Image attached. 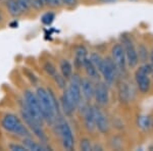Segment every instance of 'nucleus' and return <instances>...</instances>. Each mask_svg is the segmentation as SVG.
<instances>
[{
	"instance_id": "1",
	"label": "nucleus",
	"mask_w": 153,
	"mask_h": 151,
	"mask_svg": "<svg viewBox=\"0 0 153 151\" xmlns=\"http://www.w3.org/2000/svg\"><path fill=\"white\" fill-rule=\"evenodd\" d=\"M1 127L6 132L18 135L22 138L32 137L31 131L29 130V128L25 126L21 118L13 113H7L3 116L1 121Z\"/></svg>"
},
{
	"instance_id": "2",
	"label": "nucleus",
	"mask_w": 153,
	"mask_h": 151,
	"mask_svg": "<svg viewBox=\"0 0 153 151\" xmlns=\"http://www.w3.org/2000/svg\"><path fill=\"white\" fill-rule=\"evenodd\" d=\"M36 95L40 102L42 113H43L45 122L53 125L56 122V111L48 91L42 87H39L36 91Z\"/></svg>"
},
{
	"instance_id": "3",
	"label": "nucleus",
	"mask_w": 153,
	"mask_h": 151,
	"mask_svg": "<svg viewBox=\"0 0 153 151\" xmlns=\"http://www.w3.org/2000/svg\"><path fill=\"white\" fill-rule=\"evenodd\" d=\"M24 98L25 100L22 102V106L33 116V118L36 122H38L41 126H43L44 123H45V120H44L40 102H39L36 93H34L31 90H28L25 92Z\"/></svg>"
},
{
	"instance_id": "4",
	"label": "nucleus",
	"mask_w": 153,
	"mask_h": 151,
	"mask_svg": "<svg viewBox=\"0 0 153 151\" xmlns=\"http://www.w3.org/2000/svg\"><path fill=\"white\" fill-rule=\"evenodd\" d=\"M21 115H22V118H23V121L25 122V123H26V126L31 130V132L33 133L41 142H43V143L47 142V136H46L45 132L43 131V126H41L38 122H36L33 118V116L30 115L23 106H22V108H21Z\"/></svg>"
},
{
	"instance_id": "5",
	"label": "nucleus",
	"mask_w": 153,
	"mask_h": 151,
	"mask_svg": "<svg viewBox=\"0 0 153 151\" xmlns=\"http://www.w3.org/2000/svg\"><path fill=\"white\" fill-rule=\"evenodd\" d=\"M58 134L60 136L61 144L65 150H73L75 147V137H74L73 131L65 121L61 120L58 123Z\"/></svg>"
},
{
	"instance_id": "6",
	"label": "nucleus",
	"mask_w": 153,
	"mask_h": 151,
	"mask_svg": "<svg viewBox=\"0 0 153 151\" xmlns=\"http://www.w3.org/2000/svg\"><path fill=\"white\" fill-rule=\"evenodd\" d=\"M111 59L114 62L115 66L117 68L118 74H126L127 73V58H126V53L124 46L122 44L117 43L114 44L111 48Z\"/></svg>"
},
{
	"instance_id": "7",
	"label": "nucleus",
	"mask_w": 153,
	"mask_h": 151,
	"mask_svg": "<svg viewBox=\"0 0 153 151\" xmlns=\"http://www.w3.org/2000/svg\"><path fill=\"white\" fill-rule=\"evenodd\" d=\"M99 73L103 77V81L107 85H112L118 75L117 68L111 58H105L99 68Z\"/></svg>"
},
{
	"instance_id": "8",
	"label": "nucleus",
	"mask_w": 153,
	"mask_h": 151,
	"mask_svg": "<svg viewBox=\"0 0 153 151\" xmlns=\"http://www.w3.org/2000/svg\"><path fill=\"white\" fill-rule=\"evenodd\" d=\"M123 46L125 49L126 58H127L128 66L131 68H135L139 63V58H138L137 48L135 47L133 41L128 37H125L123 40Z\"/></svg>"
},
{
	"instance_id": "9",
	"label": "nucleus",
	"mask_w": 153,
	"mask_h": 151,
	"mask_svg": "<svg viewBox=\"0 0 153 151\" xmlns=\"http://www.w3.org/2000/svg\"><path fill=\"white\" fill-rule=\"evenodd\" d=\"M70 84L66 87V89L68 90V92L71 95V97L75 100L76 106H80L81 102H82V91H81V78L79 75H73L70 79Z\"/></svg>"
},
{
	"instance_id": "10",
	"label": "nucleus",
	"mask_w": 153,
	"mask_h": 151,
	"mask_svg": "<svg viewBox=\"0 0 153 151\" xmlns=\"http://www.w3.org/2000/svg\"><path fill=\"white\" fill-rule=\"evenodd\" d=\"M60 106H61V109H62L63 113H65L66 116H68V118L75 113L76 107H78L75 100H74V98L71 97V95L66 88L65 89V91H63V94L61 95Z\"/></svg>"
},
{
	"instance_id": "11",
	"label": "nucleus",
	"mask_w": 153,
	"mask_h": 151,
	"mask_svg": "<svg viewBox=\"0 0 153 151\" xmlns=\"http://www.w3.org/2000/svg\"><path fill=\"white\" fill-rule=\"evenodd\" d=\"M94 98L98 105L105 106L109 102V91H108L107 84L103 82H99L95 86V92H94Z\"/></svg>"
},
{
	"instance_id": "12",
	"label": "nucleus",
	"mask_w": 153,
	"mask_h": 151,
	"mask_svg": "<svg viewBox=\"0 0 153 151\" xmlns=\"http://www.w3.org/2000/svg\"><path fill=\"white\" fill-rule=\"evenodd\" d=\"M135 82L138 90L142 94H146L149 92L150 88H151V80L149 78V75L143 73L141 70L138 68L135 73Z\"/></svg>"
},
{
	"instance_id": "13",
	"label": "nucleus",
	"mask_w": 153,
	"mask_h": 151,
	"mask_svg": "<svg viewBox=\"0 0 153 151\" xmlns=\"http://www.w3.org/2000/svg\"><path fill=\"white\" fill-rule=\"evenodd\" d=\"M95 115L96 130H98L101 134H106L109 131V122L106 118L105 113L97 106H93Z\"/></svg>"
},
{
	"instance_id": "14",
	"label": "nucleus",
	"mask_w": 153,
	"mask_h": 151,
	"mask_svg": "<svg viewBox=\"0 0 153 151\" xmlns=\"http://www.w3.org/2000/svg\"><path fill=\"white\" fill-rule=\"evenodd\" d=\"M84 115V123L85 128L87 129L88 132L94 133L96 131V123H95V115L94 108L92 106H87L83 111Z\"/></svg>"
},
{
	"instance_id": "15",
	"label": "nucleus",
	"mask_w": 153,
	"mask_h": 151,
	"mask_svg": "<svg viewBox=\"0 0 153 151\" xmlns=\"http://www.w3.org/2000/svg\"><path fill=\"white\" fill-rule=\"evenodd\" d=\"M81 91L82 96L87 101H91L94 98L95 86L90 78H84L81 80Z\"/></svg>"
},
{
	"instance_id": "16",
	"label": "nucleus",
	"mask_w": 153,
	"mask_h": 151,
	"mask_svg": "<svg viewBox=\"0 0 153 151\" xmlns=\"http://www.w3.org/2000/svg\"><path fill=\"white\" fill-rule=\"evenodd\" d=\"M88 58V51L84 46L80 45L76 48L75 52V65L76 68H82L85 63L86 59Z\"/></svg>"
},
{
	"instance_id": "17",
	"label": "nucleus",
	"mask_w": 153,
	"mask_h": 151,
	"mask_svg": "<svg viewBox=\"0 0 153 151\" xmlns=\"http://www.w3.org/2000/svg\"><path fill=\"white\" fill-rule=\"evenodd\" d=\"M83 68H85L86 74L91 80H99V71L97 70V68L92 63V61L89 58L86 59Z\"/></svg>"
},
{
	"instance_id": "18",
	"label": "nucleus",
	"mask_w": 153,
	"mask_h": 151,
	"mask_svg": "<svg viewBox=\"0 0 153 151\" xmlns=\"http://www.w3.org/2000/svg\"><path fill=\"white\" fill-rule=\"evenodd\" d=\"M137 126L143 131H148L153 128V118L149 115H140L137 118Z\"/></svg>"
},
{
	"instance_id": "19",
	"label": "nucleus",
	"mask_w": 153,
	"mask_h": 151,
	"mask_svg": "<svg viewBox=\"0 0 153 151\" xmlns=\"http://www.w3.org/2000/svg\"><path fill=\"white\" fill-rule=\"evenodd\" d=\"M5 4L8 13L11 16H13V18H18V16H19L23 13V11H22L21 7H19L16 0H6Z\"/></svg>"
},
{
	"instance_id": "20",
	"label": "nucleus",
	"mask_w": 153,
	"mask_h": 151,
	"mask_svg": "<svg viewBox=\"0 0 153 151\" xmlns=\"http://www.w3.org/2000/svg\"><path fill=\"white\" fill-rule=\"evenodd\" d=\"M23 142L24 145L27 147L28 150H32V151H45L47 150L48 148L45 147L44 145L38 144L37 142H35L32 137H27V138H23Z\"/></svg>"
},
{
	"instance_id": "21",
	"label": "nucleus",
	"mask_w": 153,
	"mask_h": 151,
	"mask_svg": "<svg viewBox=\"0 0 153 151\" xmlns=\"http://www.w3.org/2000/svg\"><path fill=\"white\" fill-rule=\"evenodd\" d=\"M59 68H60V73L66 80L71 78L73 76V65L68 60L66 59H62L59 63Z\"/></svg>"
},
{
	"instance_id": "22",
	"label": "nucleus",
	"mask_w": 153,
	"mask_h": 151,
	"mask_svg": "<svg viewBox=\"0 0 153 151\" xmlns=\"http://www.w3.org/2000/svg\"><path fill=\"white\" fill-rule=\"evenodd\" d=\"M137 52H138V58H139V62L144 63L147 62L148 59H149V51H148V48L144 45L143 43L140 44L137 48Z\"/></svg>"
},
{
	"instance_id": "23",
	"label": "nucleus",
	"mask_w": 153,
	"mask_h": 151,
	"mask_svg": "<svg viewBox=\"0 0 153 151\" xmlns=\"http://www.w3.org/2000/svg\"><path fill=\"white\" fill-rule=\"evenodd\" d=\"M131 91L130 88L127 84H122L120 87V98L122 100V102H129L131 98Z\"/></svg>"
},
{
	"instance_id": "24",
	"label": "nucleus",
	"mask_w": 153,
	"mask_h": 151,
	"mask_svg": "<svg viewBox=\"0 0 153 151\" xmlns=\"http://www.w3.org/2000/svg\"><path fill=\"white\" fill-rule=\"evenodd\" d=\"M52 78H53L54 82H55V84L58 86V88H60L61 90H65V89L68 87V85H66V79L62 75L56 73Z\"/></svg>"
},
{
	"instance_id": "25",
	"label": "nucleus",
	"mask_w": 153,
	"mask_h": 151,
	"mask_svg": "<svg viewBox=\"0 0 153 151\" xmlns=\"http://www.w3.org/2000/svg\"><path fill=\"white\" fill-rule=\"evenodd\" d=\"M89 59H90V60L92 61V63L94 64L96 68H97L98 71H99L101 64H102L103 60H104V58H103L102 56L100 55V54H98V53H96V52L91 53L90 54V58H89Z\"/></svg>"
},
{
	"instance_id": "26",
	"label": "nucleus",
	"mask_w": 153,
	"mask_h": 151,
	"mask_svg": "<svg viewBox=\"0 0 153 151\" xmlns=\"http://www.w3.org/2000/svg\"><path fill=\"white\" fill-rule=\"evenodd\" d=\"M55 19V14L53 12L49 11V12H46L42 16L41 18V22L43 23L45 26H50L51 24L53 23V21Z\"/></svg>"
},
{
	"instance_id": "27",
	"label": "nucleus",
	"mask_w": 153,
	"mask_h": 151,
	"mask_svg": "<svg viewBox=\"0 0 153 151\" xmlns=\"http://www.w3.org/2000/svg\"><path fill=\"white\" fill-rule=\"evenodd\" d=\"M43 70L46 71V74H47V75L51 76V77H53L56 73H57V71H56L55 66H54L51 62H49V61H47V62L44 63Z\"/></svg>"
},
{
	"instance_id": "28",
	"label": "nucleus",
	"mask_w": 153,
	"mask_h": 151,
	"mask_svg": "<svg viewBox=\"0 0 153 151\" xmlns=\"http://www.w3.org/2000/svg\"><path fill=\"white\" fill-rule=\"evenodd\" d=\"M19 3V7H21L22 11L23 12H27L30 10V8L32 7L31 4V0H16Z\"/></svg>"
},
{
	"instance_id": "29",
	"label": "nucleus",
	"mask_w": 153,
	"mask_h": 151,
	"mask_svg": "<svg viewBox=\"0 0 153 151\" xmlns=\"http://www.w3.org/2000/svg\"><path fill=\"white\" fill-rule=\"evenodd\" d=\"M80 148L83 151H90L92 150V144H91V141L87 139V138H83L80 142Z\"/></svg>"
},
{
	"instance_id": "30",
	"label": "nucleus",
	"mask_w": 153,
	"mask_h": 151,
	"mask_svg": "<svg viewBox=\"0 0 153 151\" xmlns=\"http://www.w3.org/2000/svg\"><path fill=\"white\" fill-rule=\"evenodd\" d=\"M47 5L53 8H58L63 5V0H48Z\"/></svg>"
},
{
	"instance_id": "31",
	"label": "nucleus",
	"mask_w": 153,
	"mask_h": 151,
	"mask_svg": "<svg viewBox=\"0 0 153 151\" xmlns=\"http://www.w3.org/2000/svg\"><path fill=\"white\" fill-rule=\"evenodd\" d=\"M8 148L10 149L11 151H28L27 147L23 145H19V144H10L8 146Z\"/></svg>"
},
{
	"instance_id": "32",
	"label": "nucleus",
	"mask_w": 153,
	"mask_h": 151,
	"mask_svg": "<svg viewBox=\"0 0 153 151\" xmlns=\"http://www.w3.org/2000/svg\"><path fill=\"white\" fill-rule=\"evenodd\" d=\"M79 0H63V5L68 6V8H74L78 4Z\"/></svg>"
},
{
	"instance_id": "33",
	"label": "nucleus",
	"mask_w": 153,
	"mask_h": 151,
	"mask_svg": "<svg viewBox=\"0 0 153 151\" xmlns=\"http://www.w3.org/2000/svg\"><path fill=\"white\" fill-rule=\"evenodd\" d=\"M31 4H32V7H34V8L37 9V10L41 9L42 7L44 6L43 4L41 3L40 0H31Z\"/></svg>"
},
{
	"instance_id": "34",
	"label": "nucleus",
	"mask_w": 153,
	"mask_h": 151,
	"mask_svg": "<svg viewBox=\"0 0 153 151\" xmlns=\"http://www.w3.org/2000/svg\"><path fill=\"white\" fill-rule=\"evenodd\" d=\"M149 60H150V65H151L152 68V74H153V49L151 50V52H150L149 54Z\"/></svg>"
},
{
	"instance_id": "35",
	"label": "nucleus",
	"mask_w": 153,
	"mask_h": 151,
	"mask_svg": "<svg viewBox=\"0 0 153 151\" xmlns=\"http://www.w3.org/2000/svg\"><path fill=\"white\" fill-rule=\"evenodd\" d=\"M98 1L102 2V3H112V2H115L117 0H98Z\"/></svg>"
},
{
	"instance_id": "36",
	"label": "nucleus",
	"mask_w": 153,
	"mask_h": 151,
	"mask_svg": "<svg viewBox=\"0 0 153 151\" xmlns=\"http://www.w3.org/2000/svg\"><path fill=\"white\" fill-rule=\"evenodd\" d=\"M10 27L11 28H16V27H18V23H16V22H13L12 24H10Z\"/></svg>"
},
{
	"instance_id": "37",
	"label": "nucleus",
	"mask_w": 153,
	"mask_h": 151,
	"mask_svg": "<svg viewBox=\"0 0 153 151\" xmlns=\"http://www.w3.org/2000/svg\"><path fill=\"white\" fill-rule=\"evenodd\" d=\"M40 1H41V3L43 4V5H47L48 0H40Z\"/></svg>"
},
{
	"instance_id": "38",
	"label": "nucleus",
	"mask_w": 153,
	"mask_h": 151,
	"mask_svg": "<svg viewBox=\"0 0 153 151\" xmlns=\"http://www.w3.org/2000/svg\"><path fill=\"white\" fill-rule=\"evenodd\" d=\"M2 22V14H1V12H0V23Z\"/></svg>"
},
{
	"instance_id": "39",
	"label": "nucleus",
	"mask_w": 153,
	"mask_h": 151,
	"mask_svg": "<svg viewBox=\"0 0 153 151\" xmlns=\"http://www.w3.org/2000/svg\"><path fill=\"white\" fill-rule=\"evenodd\" d=\"M129 1H135V0H129Z\"/></svg>"
},
{
	"instance_id": "40",
	"label": "nucleus",
	"mask_w": 153,
	"mask_h": 151,
	"mask_svg": "<svg viewBox=\"0 0 153 151\" xmlns=\"http://www.w3.org/2000/svg\"><path fill=\"white\" fill-rule=\"evenodd\" d=\"M0 1H1V0H0Z\"/></svg>"
}]
</instances>
